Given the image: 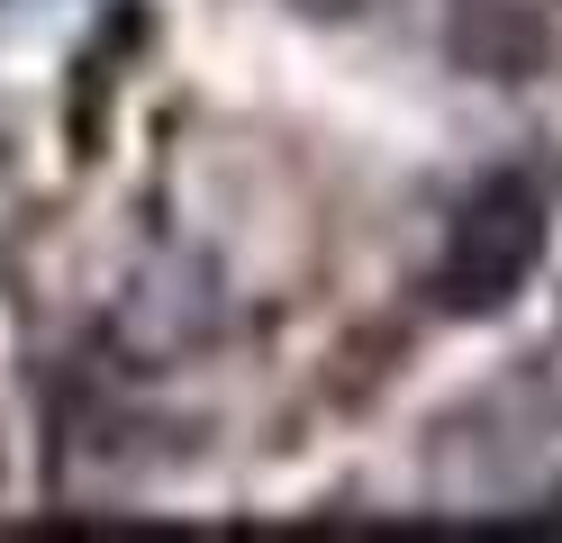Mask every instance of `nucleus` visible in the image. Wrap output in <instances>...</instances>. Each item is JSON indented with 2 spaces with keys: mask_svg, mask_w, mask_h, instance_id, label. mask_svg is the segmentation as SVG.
<instances>
[{
  "mask_svg": "<svg viewBox=\"0 0 562 543\" xmlns=\"http://www.w3.org/2000/svg\"><path fill=\"white\" fill-rule=\"evenodd\" d=\"M300 10H318V19H345V10H363V0H300Z\"/></svg>",
  "mask_w": 562,
  "mask_h": 543,
  "instance_id": "7ed1b4c3",
  "label": "nucleus"
},
{
  "mask_svg": "<svg viewBox=\"0 0 562 543\" xmlns=\"http://www.w3.org/2000/svg\"><path fill=\"white\" fill-rule=\"evenodd\" d=\"M544 236H553V217H544V191L526 172L472 181L463 208H453V227H445V245H436V299H445V317H499L517 290L536 281Z\"/></svg>",
  "mask_w": 562,
  "mask_h": 543,
  "instance_id": "f257e3e1",
  "label": "nucleus"
},
{
  "mask_svg": "<svg viewBox=\"0 0 562 543\" xmlns=\"http://www.w3.org/2000/svg\"><path fill=\"white\" fill-rule=\"evenodd\" d=\"M562 0H445V46L481 82H526L553 55Z\"/></svg>",
  "mask_w": 562,
  "mask_h": 543,
  "instance_id": "f03ea898",
  "label": "nucleus"
}]
</instances>
